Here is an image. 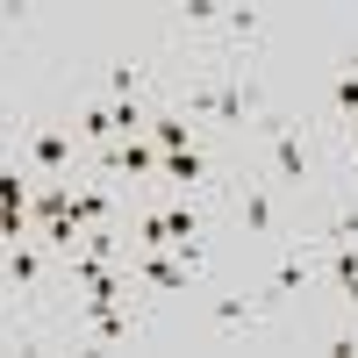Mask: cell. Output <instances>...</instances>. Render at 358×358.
I'll return each mask as SVG.
<instances>
[{
    "label": "cell",
    "mask_w": 358,
    "mask_h": 358,
    "mask_svg": "<svg viewBox=\"0 0 358 358\" xmlns=\"http://www.w3.org/2000/svg\"><path fill=\"white\" fill-rule=\"evenodd\" d=\"M251 129H258V143H265V179H280V187H294V194H315V187H322V136L301 122V115L265 108Z\"/></svg>",
    "instance_id": "1"
},
{
    "label": "cell",
    "mask_w": 358,
    "mask_h": 358,
    "mask_svg": "<svg viewBox=\"0 0 358 358\" xmlns=\"http://www.w3.org/2000/svg\"><path fill=\"white\" fill-rule=\"evenodd\" d=\"M236 179H244V187H229V222H236V236H244V244H287L301 222H287L273 179H258V172H236Z\"/></svg>",
    "instance_id": "2"
},
{
    "label": "cell",
    "mask_w": 358,
    "mask_h": 358,
    "mask_svg": "<svg viewBox=\"0 0 358 358\" xmlns=\"http://www.w3.org/2000/svg\"><path fill=\"white\" fill-rule=\"evenodd\" d=\"M15 158L36 179H79L86 172V143L72 136V122H29L22 143H15Z\"/></svg>",
    "instance_id": "3"
},
{
    "label": "cell",
    "mask_w": 358,
    "mask_h": 358,
    "mask_svg": "<svg viewBox=\"0 0 358 358\" xmlns=\"http://www.w3.org/2000/svg\"><path fill=\"white\" fill-rule=\"evenodd\" d=\"M258 115H265V79L244 65V57H229V65H222V79H215V108H208V129L244 136Z\"/></svg>",
    "instance_id": "4"
},
{
    "label": "cell",
    "mask_w": 358,
    "mask_h": 358,
    "mask_svg": "<svg viewBox=\"0 0 358 358\" xmlns=\"http://www.w3.org/2000/svg\"><path fill=\"white\" fill-rule=\"evenodd\" d=\"M308 244L315 251H330V244H358V194H330V201H315V215H308Z\"/></svg>",
    "instance_id": "5"
},
{
    "label": "cell",
    "mask_w": 358,
    "mask_h": 358,
    "mask_svg": "<svg viewBox=\"0 0 358 358\" xmlns=\"http://www.w3.org/2000/svg\"><path fill=\"white\" fill-rule=\"evenodd\" d=\"M0 280H8L22 301H36V294L50 287V251L36 244V236H22V244H8V258H0Z\"/></svg>",
    "instance_id": "6"
},
{
    "label": "cell",
    "mask_w": 358,
    "mask_h": 358,
    "mask_svg": "<svg viewBox=\"0 0 358 358\" xmlns=\"http://www.w3.org/2000/svg\"><path fill=\"white\" fill-rule=\"evenodd\" d=\"M322 108H330V136H344L351 122H358V50H344L337 65H330V86H322Z\"/></svg>",
    "instance_id": "7"
},
{
    "label": "cell",
    "mask_w": 358,
    "mask_h": 358,
    "mask_svg": "<svg viewBox=\"0 0 358 358\" xmlns=\"http://www.w3.org/2000/svg\"><path fill=\"white\" fill-rule=\"evenodd\" d=\"M72 136L86 143V151L122 143V129H115V101H79V108H72Z\"/></svg>",
    "instance_id": "8"
},
{
    "label": "cell",
    "mask_w": 358,
    "mask_h": 358,
    "mask_svg": "<svg viewBox=\"0 0 358 358\" xmlns=\"http://www.w3.org/2000/svg\"><path fill=\"white\" fill-rule=\"evenodd\" d=\"M258 36H265V8H244V0H229V8H222V29H215V43H229L236 57H244Z\"/></svg>",
    "instance_id": "9"
},
{
    "label": "cell",
    "mask_w": 358,
    "mask_h": 358,
    "mask_svg": "<svg viewBox=\"0 0 358 358\" xmlns=\"http://www.w3.org/2000/svg\"><path fill=\"white\" fill-rule=\"evenodd\" d=\"M151 57H122V65H108V79H101V101H143V86H151Z\"/></svg>",
    "instance_id": "10"
},
{
    "label": "cell",
    "mask_w": 358,
    "mask_h": 358,
    "mask_svg": "<svg viewBox=\"0 0 358 358\" xmlns=\"http://www.w3.org/2000/svg\"><path fill=\"white\" fill-rule=\"evenodd\" d=\"M158 143V151H187V143H201V122H179V108H151V129H143Z\"/></svg>",
    "instance_id": "11"
},
{
    "label": "cell",
    "mask_w": 358,
    "mask_h": 358,
    "mask_svg": "<svg viewBox=\"0 0 358 358\" xmlns=\"http://www.w3.org/2000/svg\"><path fill=\"white\" fill-rule=\"evenodd\" d=\"M258 308L251 294H222V301H208V330H258Z\"/></svg>",
    "instance_id": "12"
},
{
    "label": "cell",
    "mask_w": 358,
    "mask_h": 358,
    "mask_svg": "<svg viewBox=\"0 0 358 358\" xmlns=\"http://www.w3.org/2000/svg\"><path fill=\"white\" fill-rule=\"evenodd\" d=\"M15 301H22V294H15L8 280H0V337H8V344H29V330L15 322Z\"/></svg>",
    "instance_id": "13"
},
{
    "label": "cell",
    "mask_w": 358,
    "mask_h": 358,
    "mask_svg": "<svg viewBox=\"0 0 358 358\" xmlns=\"http://www.w3.org/2000/svg\"><path fill=\"white\" fill-rule=\"evenodd\" d=\"M322 351H330V358H358V322H337V330H322Z\"/></svg>",
    "instance_id": "14"
},
{
    "label": "cell",
    "mask_w": 358,
    "mask_h": 358,
    "mask_svg": "<svg viewBox=\"0 0 358 358\" xmlns=\"http://www.w3.org/2000/svg\"><path fill=\"white\" fill-rule=\"evenodd\" d=\"M22 108H8V101H0V151H15V143H22Z\"/></svg>",
    "instance_id": "15"
},
{
    "label": "cell",
    "mask_w": 358,
    "mask_h": 358,
    "mask_svg": "<svg viewBox=\"0 0 358 358\" xmlns=\"http://www.w3.org/2000/svg\"><path fill=\"white\" fill-rule=\"evenodd\" d=\"M8 29H15V8H8V15H0V36H8Z\"/></svg>",
    "instance_id": "16"
},
{
    "label": "cell",
    "mask_w": 358,
    "mask_h": 358,
    "mask_svg": "<svg viewBox=\"0 0 358 358\" xmlns=\"http://www.w3.org/2000/svg\"><path fill=\"white\" fill-rule=\"evenodd\" d=\"M0 258H8V236H0Z\"/></svg>",
    "instance_id": "17"
}]
</instances>
